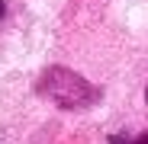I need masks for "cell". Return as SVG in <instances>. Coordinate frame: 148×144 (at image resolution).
I'll list each match as a JSON object with an SVG mask.
<instances>
[{
  "label": "cell",
  "mask_w": 148,
  "mask_h": 144,
  "mask_svg": "<svg viewBox=\"0 0 148 144\" xmlns=\"http://www.w3.org/2000/svg\"><path fill=\"white\" fill-rule=\"evenodd\" d=\"M135 144H148V135H142V138H138V141H135Z\"/></svg>",
  "instance_id": "1"
},
{
  "label": "cell",
  "mask_w": 148,
  "mask_h": 144,
  "mask_svg": "<svg viewBox=\"0 0 148 144\" xmlns=\"http://www.w3.org/2000/svg\"><path fill=\"white\" fill-rule=\"evenodd\" d=\"M0 16H3V0H0Z\"/></svg>",
  "instance_id": "2"
},
{
  "label": "cell",
  "mask_w": 148,
  "mask_h": 144,
  "mask_svg": "<svg viewBox=\"0 0 148 144\" xmlns=\"http://www.w3.org/2000/svg\"><path fill=\"white\" fill-rule=\"evenodd\" d=\"M145 99H148V90H145Z\"/></svg>",
  "instance_id": "3"
}]
</instances>
